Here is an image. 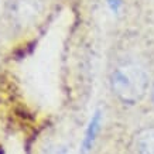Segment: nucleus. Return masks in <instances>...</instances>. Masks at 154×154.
I'll use <instances>...</instances> for the list:
<instances>
[{"mask_svg": "<svg viewBox=\"0 0 154 154\" xmlns=\"http://www.w3.org/2000/svg\"><path fill=\"white\" fill-rule=\"evenodd\" d=\"M113 94L122 102L134 105L144 98L149 88V76L137 64H123L113 71L112 78Z\"/></svg>", "mask_w": 154, "mask_h": 154, "instance_id": "f257e3e1", "label": "nucleus"}, {"mask_svg": "<svg viewBox=\"0 0 154 154\" xmlns=\"http://www.w3.org/2000/svg\"><path fill=\"white\" fill-rule=\"evenodd\" d=\"M100 122H102V113H100V110H96L91 117L88 127H86V131H85V137L84 141H82V151L84 153H86V151L92 149L95 139H96L99 129H100Z\"/></svg>", "mask_w": 154, "mask_h": 154, "instance_id": "f03ea898", "label": "nucleus"}, {"mask_svg": "<svg viewBox=\"0 0 154 154\" xmlns=\"http://www.w3.org/2000/svg\"><path fill=\"white\" fill-rule=\"evenodd\" d=\"M139 154H154V129L141 130L136 140Z\"/></svg>", "mask_w": 154, "mask_h": 154, "instance_id": "7ed1b4c3", "label": "nucleus"}, {"mask_svg": "<svg viewBox=\"0 0 154 154\" xmlns=\"http://www.w3.org/2000/svg\"><path fill=\"white\" fill-rule=\"evenodd\" d=\"M107 5L112 9L113 13H119V10L122 7V0H107Z\"/></svg>", "mask_w": 154, "mask_h": 154, "instance_id": "20e7f679", "label": "nucleus"}, {"mask_svg": "<svg viewBox=\"0 0 154 154\" xmlns=\"http://www.w3.org/2000/svg\"><path fill=\"white\" fill-rule=\"evenodd\" d=\"M153 100H154V89H153Z\"/></svg>", "mask_w": 154, "mask_h": 154, "instance_id": "39448f33", "label": "nucleus"}]
</instances>
